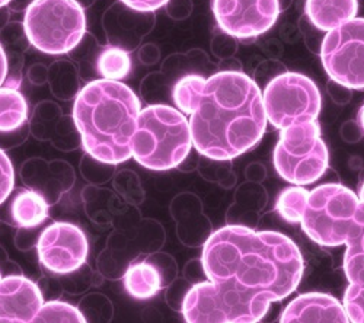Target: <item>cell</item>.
Listing matches in <instances>:
<instances>
[{"label": "cell", "mask_w": 364, "mask_h": 323, "mask_svg": "<svg viewBox=\"0 0 364 323\" xmlns=\"http://www.w3.org/2000/svg\"><path fill=\"white\" fill-rule=\"evenodd\" d=\"M201 265L207 281L191 287L182 302L190 323L259 322L271 303L296 291L305 273V261L286 234L242 224L210 234Z\"/></svg>", "instance_id": "1"}, {"label": "cell", "mask_w": 364, "mask_h": 323, "mask_svg": "<svg viewBox=\"0 0 364 323\" xmlns=\"http://www.w3.org/2000/svg\"><path fill=\"white\" fill-rule=\"evenodd\" d=\"M173 101L190 115L194 148L208 159L232 160L265 134L261 87L240 70H222L208 79L182 77L173 87Z\"/></svg>", "instance_id": "2"}, {"label": "cell", "mask_w": 364, "mask_h": 323, "mask_svg": "<svg viewBox=\"0 0 364 323\" xmlns=\"http://www.w3.org/2000/svg\"><path fill=\"white\" fill-rule=\"evenodd\" d=\"M140 111L137 95L119 80L100 79L85 84L73 105L83 150L105 165L127 162Z\"/></svg>", "instance_id": "3"}, {"label": "cell", "mask_w": 364, "mask_h": 323, "mask_svg": "<svg viewBox=\"0 0 364 323\" xmlns=\"http://www.w3.org/2000/svg\"><path fill=\"white\" fill-rule=\"evenodd\" d=\"M190 120L168 105H149L137 119L132 158L143 168L168 170L184 162L193 149Z\"/></svg>", "instance_id": "4"}, {"label": "cell", "mask_w": 364, "mask_h": 323, "mask_svg": "<svg viewBox=\"0 0 364 323\" xmlns=\"http://www.w3.org/2000/svg\"><path fill=\"white\" fill-rule=\"evenodd\" d=\"M358 195L341 184H323L312 191L300 220L301 229L323 248L344 246L361 230L355 216Z\"/></svg>", "instance_id": "5"}, {"label": "cell", "mask_w": 364, "mask_h": 323, "mask_svg": "<svg viewBox=\"0 0 364 323\" xmlns=\"http://www.w3.org/2000/svg\"><path fill=\"white\" fill-rule=\"evenodd\" d=\"M23 29L37 50L65 54L82 41L86 16L76 0H33L25 11Z\"/></svg>", "instance_id": "6"}, {"label": "cell", "mask_w": 364, "mask_h": 323, "mask_svg": "<svg viewBox=\"0 0 364 323\" xmlns=\"http://www.w3.org/2000/svg\"><path fill=\"white\" fill-rule=\"evenodd\" d=\"M272 162L282 178L293 185L305 187L321 180L329 166V152L318 120L283 128Z\"/></svg>", "instance_id": "7"}, {"label": "cell", "mask_w": 364, "mask_h": 323, "mask_svg": "<svg viewBox=\"0 0 364 323\" xmlns=\"http://www.w3.org/2000/svg\"><path fill=\"white\" fill-rule=\"evenodd\" d=\"M267 120L279 130L316 120L322 98L316 83L305 75L286 72L271 80L262 94Z\"/></svg>", "instance_id": "8"}, {"label": "cell", "mask_w": 364, "mask_h": 323, "mask_svg": "<svg viewBox=\"0 0 364 323\" xmlns=\"http://www.w3.org/2000/svg\"><path fill=\"white\" fill-rule=\"evenodd\" d=\"M321 58L331 80L350 89H364V18H353L328 31Z\"/></svg>", "instance_id": "9"}, {"label": "cell", "mask_w": 364, "mask_h": 323, "mask_svg": "<svg viewBox=\"0 0 364 323\" xmlns=\"http://www.w3.org/2000/svg\"><path fill=\"white\" fill-rule=\"evenodd\" d=\"M219 28L239 40L257 38L276 23L279 0H213L211 4Z\"/></svg>", "instance_id": "10"}, {"label": "cell", "mask_w": 364, "mask_h": 323, "mask_svg": "<svg viewBox=\"0 0 364 323\" xmlns=\"http://www.w3.org/2000/svg\"><path fill=\"white\" fill-rule=\"evenodd\" d=\"M41 265L54 274H70L86 262L89 243L85 231L73 223L50 224L37 245Z\"/></svg>", "instance_id": "11"}, {"label": "cell", "mask_w": 364, "mask_h": 323, "mask_svg": "<svg viewBox=\"0 0 364 323\" xmlns=\"http://www.w3.org/2000/svg\"><path fill=\"white\" fill-rule=\"evenodd\" d=\"M44 305L38 285L22 275L0 281V323H31Z\"/></svg>", "instance_id": "12"}, {"label": "cell", "mask_w": 364, "mask_h": 323, "mask_svg": "<svg viewBox=\"0 0 364 323\" xmlns=\"http://www.w3.org/2000/svg\"><path fill=\"white\" fill-rule=\"evenodd\" d=\"M283 323H347L344 305L326 292H305L290 302L280 316Z\"/></svg>", "instance_id": "13"}, {"label": "cell", "mask_w": 364, "mask_h": 323, "mask_svg": "<svg viewBox=\"0 0 364 323\" xmlns=\"http://www.w3.org/2000/svg\"><path fill=\"white\" fill-rule=\"evenodd\" d=\"M343 267L348 280L343 305L350 322L364 323V229L346 243Z\"/></svg>", "instance_id": "14"}, {"label": "cell", "mask_w": 364, "mask_h": 323, "mask_svg": "<svg viewBox=\"0 0 364 323\" xmlns=\"http://www.w3.org/2000/svg\"><path fill=\"white\" fill-rule=\"evenodd\" d=\"M306 16L321 31H331L353 18L358 11L357 0H306Z\"/></svg>", "instance_id": "15"}, {"label": "cell", "mask_w": 364, "mask_h": 323, "mask_svg": "<svg viewBox=\"0 0 364 323\" xmlns=\"http://www.w3.org/2000/svg\"><path fill=\"white\" fill-rule=\"evenodd\" d=\"M124 287L129 295L137 300L151 299L162 288V277L154 263L147 261L136 262L124 275Z\"/></svg>", "instance_id": "16"}, {"label": "cell", "mask_w": 364, "mask_h": 323, "mask_svg": "<svg viewBox=\"0 0 364 323\" xmlns=\"http://www.w3.org/2000/svg\"><path fill=\"white\" fill-rule=\"evenodd\" d=\"M11 214L19 227H37L48 217V204L41 194L23 190L14 197Z\"/></svg>", "instance_id": "17"}, {"label": "cell", "mask_w": 364, "mask_h": 323, "mask_svg": "<svg viewBox=\"0 0 364 323\" xmlns=\"http://www.w3.org/2000/svg\"><path fill=\"white\" fill-rule=\"evenodd\" d=\"M28 119V104L14 87H0V133L21 128Z\"/></svg>", "instance_id": "18"}, {"label": "cell", "mask_w": 364, "mask_h": 323, "mask_svg": "<svg viewBox=\"0 0 364 323\" xmlns=\"http://www.w3.org/2000/svg\"><path fill=\"white\" fill-rule=\"evenodd\" d=\"M97 67L102 79L121 80L132 72V58L123 48L105 47L98 57Z\"/></svg>", "instance_id": "19"}, {"label": "cell", "mask_w": 364, "mask_h": 323, "mask_svg": "<svg viewBox=\"0 0 364 323\" xmlns=\"http://www.w3.org/2000/svg\"><path fill=\"white\" fill-rule=\"evenodd\" d=\"M309 197V191L301 185H293L282 191L277 198L276 210L280 217L289 224L300 223L303 213L306 209V201Z\"/></svg>", "instance_id": "20"}, {"label": "cell", "mask_w": 364, "mask_h": 323, "mask_svg": "<svg viewBox=\"0 0 364 323\" xmlns=\"http://www.w3.org/2000/svg\"><path fill=\"white\" fill-rule=\"evenodd\" d=\"M83 323L86 317L73 305L65 302H47L36 314L33 323Z\"/></svg>", "instance_id": "21"}, {"label": "cell", "mask_w": 364, "mask_h": 323, "mask_svg": "<svg viewBox=\"0 0 364 323\" xmlns=\"http://www.w3.org/2000/svg\"><path fill=\"white\" fill-rule=\"evenodd\" d=\"M15 188V170L8 155L0 149V204H2Z\"/></svg>", "instance_id": "22"}, {"label": "cell", "mask_w": 364, "mask_h": 323, "mask_svg": "<svg viewBox=\"0 0 364 323\" xmlns=\"http://www.w3.org/2000/svg\"><path fill=\"white\" fill-rule=\"evenodd\" d=\"M283 73H286V67L279 60H267L258 67L255 73V82L259 87L262 84L267 86L271 80H274Z\"/></svg>", "instance_id": "23"}, {"label": "cell", "mask_w": 364, "mask_h": 323, "mask_svg": "<svg viewBox=\"0 0 364 323\" xmlns=\"http://www.w3.org/2000/svg\"><path fill=\"white\" fill-rule=\"evenodd\" d=\"M351 91L350 87L336 82V80H331L328 83V92H329V97L332 98V101L336 102L337 105H347L350 101H351Z\"/></svg>", "instance_id": "24"}, {"label": "cell", "mask_w": 364, "mask_h": 323, "mask_svg": "<svg viewBox=\"0 0 364 323\" xmlns=\"http://www.w3.org/2000/svg\"><path fill=\"white\" fill-rule=\"evenodd\" d=\"M121 2L137 12H155L165 6L169 0H121Z\"/></svg>", "instance_id": "25"}, {"label": "cell", "mask_w": 364, "mask_h": 323, "mask_svg": "<svg viewBox=\"0 0 364 323\" xmlns=\"http://www.w3.org/2000/svg\"><path fill=\"white\" fill-rule=\"evenodd\" d=\"M340 134H341V137L346 143H353L354 144V143H358L363 138L364 130L360 126V123H357V121H346L341 126Z\"/></svg>", "instance_id": "26"}, {"label": "cell", "mask_w": 364, "mask_h": 323, "mask_svg": "<svg viewBox=\"0 0 364 323\" xmlns=\"http://www.w3.org/2000/svg\"><path fill=\"white\" fill-rule=\"evenodd\" d=\"M265 175H267V170H265V168L261 163H252L247 169V176L255 184L262 182L265 180Z\"/></svg>", "instance_id": "27"}, {"label": "cell", "mask_w": 364, "mask_h": 323, "mask_svg": "<svg viewBox=\"0 0 364 323\" xmlns=\"http://www.w3.org/2000/svg\"><path fill=\"white\" fill-rule=\"evenodd\" d=\"M357 224L360 229H364V181L360 184V191H358V209H357V216H355Z\"/></svg>", "instance_id": "28"}, {"label": "cell", "mask_w": 364, "mask_h": 323, "mask_svg": "<svg viewBox=\"0 0 364 323\" xmlns=\"http://www.w3.org/2000/svg\"><path fill=\"white\" fill-rule=\"evenodd\" d=\"M6 76H8V58L2 45H0V87L4 86Z\"/></svg>", "instance_id": "29"}, {"label": "cell", "mask_w": 364, "mask_h": 323, "mask_svg": "<svg viewBox=\"0 0 364 323\" xmlns=\"http://www.w3.org/2000/svg\"><path fill=\"white\" fill-rule=\"evenodd\" d=\"M358 123H360V126H361L363 130H364V105L361 106V109H360V112H358Z\"/></svg>", "instance_id": "30"}, {"label": "cell", "mask_w": 364, "mask_h": 323, "mask_svg": "<svg viewBox=\"0 0 364 323\" xmlns=\"http://www.w3.org/2000/svg\"><path fill=\"white\" fill-rule=\"evenodd\" d=\"M11 2V0H0V8H4L5 5H8Z\"/></svg>", "instance_id": "31"}, {"label": "cell", "mask_w": 364, "mask_h": 323, "mask_svg": "<svg viewBox=\"0 0 364 323\" xmlns=\"http://www.w3.org/2000/svg\"><path fill=\"white\" fill-rule=\"evenodd\" d=\"M364 181V169H361V172H360V184Z\"/></svg>", "instance_id": "32"}, {"label": "cell", "mask_w": 364, "mask_h": 323, "mask_svg": "<svg viewBox=\"0 0 364 323\" xmlns=\"http://www.w3.org/2000/svg\"><path fill=\"white\" fill-rule=\"evenodd\" d=\"M0 281H2V274H0Z\"/></svg>", "instance_id": "33"}]
</instances>
